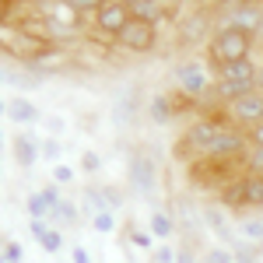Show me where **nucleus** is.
Returning <instances> with one entry per match:
<instances>
[{"label":"nucleus","instance_id":"nucleus-1","mask_svg":"<svg viewBox=\"0 0 263 263\" xmlns=\"http://www.w3.org/2000/svg\"><path fill=\"white\" fill-rule=\"evenodd\" d=\"M253 49H256V39H249L235 28H218L207 46V63H211V70H221L228 63L253 60Z\"/></svg>","mask_w":263,"mask_h":263},{"label":"nucleus","instance_id":"nucleus-2","mask_svg":"<svg viewBox=\"0 0 263 263\" xmlns=\"http://www.w3.org/2000/svg\"><path fill=\"white\" fill-rule=\"evenodd\" d=\"M176 32H179V42L182 46H200L214 39V7L207 4H193V7H182V14L176 18Z\"/></svg>","mask_w":263,"mask_h":263},{"label":"nucleus","instance_id":"nucleus-3","mask_svg":"<svg viewBox=\"0 0 263 263\" xmlns=\"http://www.w3.org/2000/svg\"><path fill=\"white\" fill-rule=\"evenodd\" d=\"M172 81H176V88H179V95H186V99H203V95H211L214 91V70H211V63L207 60H182L176 63V70H172Z\"/></svg>","mask_w":263,"mask_h":263},{"label":"nucleus","instance_id":"nucleus-4","mask_svg":"<svg viewBox=\"0 0 263 263\" xmlns=\"http://www.w3.org/2000/svg\"><path fill=\"white\" fill-rule=\"evenodd\" d=\"M130 21H134V14H130V0H102L99 18H95V25H91V32L102 35V39H109V42H116Z\"/></svg>","mask_w":263,"mask_h":263},{"label":"nucleus","instance_id":"nucleus-5","mask_svg":"<svg viewBox=\"0 0 263 263\" xmlns=\"http://www.w3.org/2000/svg\"><path fill=\"white\" fill-rule=\"evenodd\" d=\"M126 182H130V190H134L137 197H151V193L158 190V162H155V155L137 151V155L126 162Z\"/></svg>","mask_w":263,"mask_h":263},{"label":"nucleus","instance_id":"nucleus-6","mask_svg":"<svg viewBox=\"0 0 263 263\" xmlns=\"http://www.w3.org/2000/svg\"><path fill=\"white\" fill-rule=\"evenodd\" d=\"M123 53H134V57H144V53H155L158 49V25H147V21H130L123 28V35L116 39Z\"/></svg>","mask_w":263,"mask_h":263},{"label":"nucleus","instance_id":"nucleus-7","mask_svg":"<svg viewBox=\"0 0 263 263\" xmlns=\"http://www.w3.org/2000/svg\"><path fill=\"white\" fill-rule=\"evenodd\" d=\"M228 123L239 126V130H242V126H249V130L260 126L263 123V91L253 88L249 95H242L239 102H232V105H228Z\"/></svg>","mask_w":263,"mask_h":263},{"label":"nucleus","instance_id":"nucleus-8","mask_svg":"<svg viewBox=\"0 0 263 263\" xmlns=\"http://www.w3.org/2000/svg\"><path fill=\"white\" fill-rule=\"evenodd\" d=\"M67 63H70V49L67 46H49V49H42L35 60L25 63V70L35 74V78H49V74H60Z\"/></svg>","mask_w":263,"mask_h":263},{"label":"nucleus","instance_id":"nucleus-9","mask_svg":"<svg viewBox=\"0 0 263 263\" xmlns=\"http://www.w3.org/2000/svg\"><path fill=\"white\" fill-rule=\"evenodd\" d=\"M11 155L21 168H32V165L42 158V141L35 134H14V144H11Z\"/></svg>","mask_w":263,"mask_h":263},{"label":"nucleus","instance_id":"nucleus-10","mask_svg":"<svg viewBox=\"0 0 263 263\" xmlns=\"http://www.w3.org/2000/svg\"><path fill=\"white\" fill-rule=\"evenodd\" d=\"M4 116L11 123H18V126H28V123H39V105H32V102L25 99V95H14V99L4 102Z\"/></svg>","mask_w":263,"mask_h":263},{"label":"nucleus","instance_id":"nucleus-11","mask_svg":"<svg viewBox=\"0 0 263 263\" xmlns=\"http://www.w3.org/2000/svg\"><path fill=\"white\" fill-rule=\"evenodd\" d=\"M218 200H221L228 211H235V214L249 211V207H246V193H242V176H235L232 182H224L221 190H218Z\"/></svg>","mask_w":263,"mask_h":263},{"label":"nucleus","instance_id":"nucleus-12","mask_svg":"<svg viewBox=\"0 0 263 263\" xmlns=\"http://www.w3.org/2000/svg\"><path fill=\"white\" fill-rule=\"evenodd\" d=\"M147 116H151V123H158V126L172 123L176 120V102H172V95H155V99L147 102Z\"/></svg>","mask_w":263,"mask_h":263},{"label":"nucleus","instance_id":"nucleus-13","mask_svg":"<svg viewBox=\"0 0 263 263\" xmlns=\"http://www.w3.org/2000/svg\"><path fill=\"white\" fill-rule=\"evenodd\" d=\"M242 193H246V207L249 211H263V176L242 172Z\"/></svg>","mask_w":263,"mask_h":263},{"label":"nucleus","instance_id":"nucleus-14","mask_svg":"<svg viewBox=\"0 0 263 263\" xmlns=\"http://www.w3.org/2000/svg\"><path fill=\"white\" fill-rule=\"evenodd\" d=\"M203 224L218 235V239H224V242H232V228H228V218H224V211H218V207H207L203 211Z\"/></svg>","mask_w":263,"mask_h":263},{"label":"nucleus","instance_id":"nucleus-15","mask_svg":"<svg viewBox=\"0 0 263 263\" xmlns=\"http://www.w3.org/2000/svg\"><path fill=\"white\" fill-rule=\"evenodd\" d=\"M147 232H151L155 239H168V235L176 232L172 214H168V211H151V218H147Z\"/></svg>","mask_w":263,"mask_h":263},{"label":"nucleus","instance_id":"nucleus-16","mask_svg":"<svg viewBox=\"0 0 263 263\" xmlns=\"http://www.w3.org/2000/svg\"><path fill=\"white\" fill-rule=\"evenodd\" d=\"M81 207L88 218H99L102 211H109V203H105V197H102V190H95V186H88L81 197Z\"/></svg>","mask_w":263,"mask_h":263},{"label":"nucleus","instance_id":"nucleus-17","mask_svg":"<svg viewBox=\"0 0 263 263\" xmlns=\"http://www.w3.org/2000/svg\"><path fill=\"white\" fill-rule=\"evenodd\" d=\"M239 235L249 239L253 246L263 242V218H242V221H239Z\"/></svg>","mask_w":263,"mask_h":263},{"label":"nucleus","instance_id":"nucleus-18","mask_svg":"<svg viewBox=\"0 0 263 263\" xmlns=\"http://www.w3.org/2000/svg\"><path fill=\"white\" fill-rule=\"evenodd\" d=\"M78 214H81V211H78V203H74V200H63L49 218H53V221H60V224H74V221H78Z\"/></svg>","mask_w":263,"mask_h":263},{"label":"nucleus","instance_id":"nucleus-19","mask_svg":"<svg viewBox=\"0 0 263 263\" xmlns=\"http://www.w3.org/2000/svg\"><path fill=\"white\" fill-rule=\"evenodd\" d=\"M60 190H63V186H57V182H46V186L39 190L42 200H46V207H49V214H53V211L63 203V193H60Z\"/></svg>","mask_w":263,"mask_h":263},{"label":"nucleus","instance_id":"nucleus-20","mask_svg":"<svg viewBox=\"0 0 263 263\" xmlns=\"http://www.w3.org/2000/svg\"><path fill=\"white\" fill-rule=\"evenodd\" d=\"M91 228L102 232V235H112V232H116V214H112V211H102L99 218H91Z\"/></svg>","mask_w":263,"mask_h":263},{"label":"nucleus","instance_id":"nucleus-21","mask_svg":"<svg viewBox=\"0 0 263 263\" xmlns=\"http://www.w3.org/2000/svg\"><path fill=\"white\" fill-rule=\"evenodd\" d=\"M0 253H4V263H21L25 260V249H21L18 239H4V249H0Z\"/></svg>","mask_w":263,"mask_h":263},{"label":"nucleus","instance_id":"nucleus-22","mask_svg":"<svg viewBox=\"0 0 263 263\" xmlns=\"http://www.w3.org/2000/svg\"><path fill=\"white\" fill-rule=\"evenodd\" d=\"M246 172H253V176H263V147H249V155H246Z\"/></svg>","mask_w":263,"mask_h":263},{"label":"nucleus","instance_id":"nucleus-23","mask_svg":"<svg viewBox=\"0 0 263 263\" xmlns=\"http://www.w3.org/2000/svg\"><path fill=\"white\" fill-rule=\"evenodd\" d=\"M60 155H63V147H60L57 137H46V141H42V158H46V162L60 165Z\"/></svg>","mask_w":263,"mask_h":263},{"label":"nucleus","instance_id":"nucleus-24","mask_svg":"<svg viewBox=\"0 0 263 263\" xmlns=\"http://www.w3.org/2000/svg\"><path fill=\"white\" fill-rule=\"evenodd\" d=\"M203 263H235V253H232V249H224V246H211Z\"/></svg>","mask_w":263,"mask_h":263},{"label":"nucleus","instance_id":"nucleus-25","mask_svg":"<svg viewBox=\"0 0 263 263\" xmlns=\"http://www.w3.org/2000/svg\"><path fill=\"white\" fill-rule=\"evenodd\" d=\"M53 182H57V186H70V182H74V168H70V165H53Z\"/></svg>","mask_w":263,"mask_h":263},{"label":"nucleus","instance_id":"nucleus-26","mask_svg":"<svg viewBox=\"0 0 263 263\" xmlns=\"http://www.w3.org/2000/svg\"><path fill=\"white\" fill-rule=\"evenodd\" d=\"M130 242L141 246V249H158V246H155V235H151V232H141V228L130 232Z\"/></svg>","mask_w":263,"mask_h":263},{"label":"nucleus","instance_id":"nucleus-27","mask_svg":"<svg viewBox=\"0 0 263 263\" xmlns=\"http://www.w3.org/2000/svg\"><path fill=\"white\" fill-rule=\"evenodd\" d=\"M39 246L46 249V253H49V256H53V253H60V249H63V235L57 232V228H53V232H49V235H46Z\"/></svg>","mask_w":263,"mask_h":263},{"label":"nucleus","instance_id":"nucleus-28","mask_svg":"<svg viewBox=\"0 0 263 263\" xmlns=\"http://www.w3.org/2000/svg\"><path fill=\"white\" fill-rule=\"evenodd\" d=\"M99 168H102V158L95 155V151H84V155H81V172H88V176H95Z\"/></svg>","mask_w":263,"mask_h":263},{"label":"nucleus","instance_id":"nucleus-29","mask_svg":"<svg viewBox=\"0 0 263 263\" xmlns=\"http://www.w3.org/2000/svg\"><path fill=\"white\" fill-rule=\"evenodd\" d=\"M102 197H105V203H109V211L123 207V193L116 190V186H102Z\"/></svg>","mask_w":263,"mask_h":263},{"label":"nucleus","instance_id":"nucleus-30","mask_svg":"<svg viewBox=\"0 0 263 263\" xmlns=\"http://www.w3.org/2000/svg\"><path fill=\"white\" fill-rule=\"evenodd\" d=\"M235 253V263H256V249L253 246H232Z\"/></svg>","mask_w":263,"mask_h":263},{"label":"nucleus","instance_id":"nucleus-31","mask_svg":"<svg viewBox=\"0 0 263 263\" xmlns=\"http://www.w3.org/2000/svg\"><path fill=\"white\" fill-rule=\"evenodd\" d=\"M28 232H32V235H35V239L42 242V239H46L53 228H49V221H46V218H39V221H28Z\"/></svg>","mask_w":263,"mask_h":263},{"label":"nucleus","instance_id":"nucleus-32","mask_svg":"<svg viewBox=\"0 0 263 263\" xmlns=\"http://www.w3.org/2000/svg\"><path fill=\"white\" fill-rule=\"evenodd\" d=\"M176 256H179V253H176L172 246H158V249H155V263H176Z\"/></svg>","mask_w":263,"mask_h":263},{"label":"nucleus","instance_id":"nucleus-33","mask_svg":"<svg viewBox=\"0 0 263 263\" xmlns=\"http://www.w3.org/2000/svg\"><path fill=\"white\" fill-rule=\"evenodd\" d=\"M70 260H74V263H91V256H88L84 246H74V249H70Z\"/></svg>","mask_w":263,"mask_h":263},{"label":"nucleus","instance_id":"nucleus-34","mask_svg":"<svg viewBox=\"0 0 263 263\" xmlns=\"http://www.w3.org/2000/svg\"><path fill=\"white\" fill-rule=\"evenodd\" d=\"M246 134H249V144L263 147V123H260V126H253V130H246Z\"/></svg>","mask_w":263,"mask_h":263},{"label":"nucleus","instance_id":"nucleus-35","mask_svg":"<svg viewBox=\"0 0 263 263\" xmlns=\"http://www.w3.org/2000/svg\"><path fill=\"white\" fill-rule=\"evenodd\" d=\"M176 263H197V256H193V249H179V256H176Z\"/></svg>","mask_w":263,"mask_h":263},{"label":"nucleus","instance_id":"nucleus-36","mask_svg":"<svg viewBox=\"0 0 263 263\" xmlns=\"http://www.w3.org/2000/svg\"><path fill=\"white\" fill-rule=\"evenodd\" d=\"M42 123H46L53 134H60V130H63V120H57V116H49V120H42Z\"/></svg>","mask_w":263,"mask_h":263},{"label":"nucleus","instance_id":"nucleus-37","mask_svg":"<svg viewBox=\"0 0 263 263\" xmlns=\"http://www.w3.org/2000/svg\"><path fill=\"white\" fill-rule=\"evenodd\" d=\"M256 91H263V63H260V74H256Z\"/></svg>","mask_w":263,"mask_h":263}]
</instances>
